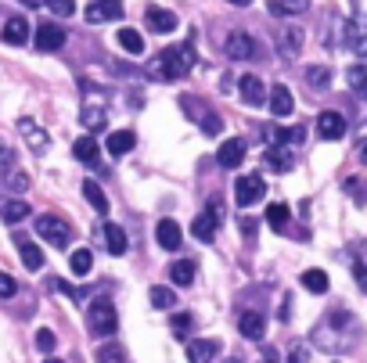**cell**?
I'll list each match as a JSON object with an SVG mask.
<instances>
[{
	"label": "cell",
	"instance_id": "1",
	"mask_svg": "<svg viewBox=\"0 0 367 363\" xmlns=\"http://www.w3.org/2000/svg\"><path fill=\"white\" fill-rule=\"evenodd\" d=\"M191 69H194V47H191V40H184L177 47H166L155 58H148L144 76L148 79H180Z\"/></svg>",
	"mask_w": 367,
	"mask_h": 363
},
{
	"label": "cell",
	"instance_id": "2",
	"mask_svg": "<svg viewBox=\"0 0 367 363\" xmlns=\"http://www.w3.org/2000/svg\"><path fill=\"white\" fill-rule=\"evenodd\" d=\"M224 223V198H209L205 202V209L194 216V223H191V234L198 238L202 245H209V241H216V227Z\"/></svg>",
	"mask_w": 367,
	"mask_h": 363
},
{
	"label": "cell",
	"instance_id": "3",
	"mask_svg": "<svg viewBox=\"0 0 367 363\" xmlns=\"http://www.w3.org/2000/svg\"><path fill=\"white\" fill-rule=\"evenodd\" d=\"M86 328H91V334H97V338H112L116 328H119L116 306L108 302V298H94L91 309H86Z\"/></svg>",
	"mask_w": 367,
	"mask_h": 363
},
{
	"label": "cell",
	"instance_id": "4",
	"mask_svg": "<svg viewBox=\"0 0 367 363\" xmlns=\"http://www.w3.org/2000/svg\"><path fill=\"white\" fill-rule=\"evenodd\" d=\"M36 234L47 245H54V248H69V241H72V227L65 223L61 216H36Z\"/></svg>",
	"mask_w": 367,
	"mask_h": 363
},
{
	"label": "cell",
	"instance_id": "5",
	"mask_svg": "<svg viewBox=\"0 0 367 363\" xmlns=\"http://www.w3.org/2000/svg\"><path fill=\"white\" fill-rule=\"evenodd\" d=\"M267 195V180L259 177V173H249V177H237V184H234V202L242 205V209H249V205H256L259 198Z\"/></svg>",
	"mask_w": 367,
	"mask_h": 363
},
{
	"label": "cell",
	"instance_id": "6",
	"mask_svg": "<svg viewBox=\"0 0 367 363\" xmlns=\"http://www.w3.org/2000/svg\"><path fill=\"white\" fill-rule=\"evenodd\" d=\"M227 58H231V61H252V58H259L256 36L245 33V29H234V33L227 36Z\"/></svg>",
	"mask_w": 367,
	"mask_h": 363
},
{
	"label": "cell",
	"instance_id": "7",
	"mask_svg": "<svg viewBox=\"0 0 367 363\" xmlns=\"http://www.w3.org/2000/svg\"><path fill=\"white\" fill-rule=\"evenodd\" d=\"M33 40H36L40 51H61L65 47V29L58 22H40L33 29Z\"/></svg>",
	"mask_w": 367,
	"mask_h": 363
},
{
	"label": "cell",
	"instance_id": "8",
	"mask_svg": "<svg viewBox=\"0 0 367 363\" xmlns=\"http://www.w3.org/2000/svg\"><path fill=\"white\" fill-rule=\"evenodd\" d=\"M237 97H242L249 108H259V104L267 101V83L259 76H242L237 79Z\"/></svg>",
	"mask_w": 367,
	"mask_h": 363
},
{
	"label": "cell",
	"instance_id": "9",
	"mask_svg": "<svg viewBox=\"0 0 367 363\" xmlns=\"http://www.w3.org/2000/svg\"><path fill=\"white\" fill-rule=\"evenodd\" d=\"M302 44H306V36H302V29H295V26L277 33V54L285 58V61H295L302 54Z\"/></svg>",
	"mask_w": 367,
	"mask_h": 363
},
{
	"label": "cell",
	"instance_id": "10",
	"mask_svg": "<svg viewBox=\"0 0 367 363\" xmlns=\"http://www.w3.org/2000/svg\"><path fill=\"white\" fill-rule=\"evenodd\" d=\"M249 155V144L242 137H231L227 144H220V152H216V162H220L224 169H234V166H242Z\"/></svg>",
	"mask_w": 367,
	"mask_h": 363
},
{
	"label": "cell",
	"instance_id": "11",
	"mask_svg": "<svg viewBox=\"0 0 367 363\" xmlns=\"http://www.w3.org/2000/svg\"><path fill=\"white\" fill-rule=\"evenodd\" d=\"M144 22H148V29H151V33H173V29H177V15H173L169 8L148 4V11H144Z\"/></svg>",
	"mask_w": 367,
	"mask_h": 363
},
{
	"label": "cell",
	"instance_id": "12",
	"mask_svg": "<svg viewBox=\"0 0 367 363\" xmlns=\"http://www.w3.org/2000/svg\"><path fill=\"white\" fill-rule=\"evenodd\" d=\"M83 15H86V22H94V26L97 22H112V18H123V4L119 0H94Z\"/></svg>",
	"mask_w": 367,
	"mask_h": 363
},
{
	"label": "cell",
	"instance_id": "13",
	"mask_svg": "<svg viewBox=\"0 0 367 363\" xmlns=\"http://www.w3.org/2000/svg\"><path fill=\"white\" fill-rule=\"evenodd\" d=\"M29 33H33V26H29L22 15H15V18H8V22H4V33H0V36H4V44L22 47V44L29 40Z\"/></svg>",
	"mask_w": 367,
	"mask_h": 363
},
{
	"label": "cell",
	"instance_id": "14",
	"mask_svg": "<svg viewBox=\"0 0 367 363\" xmlns=\"http://www.w3.org/2000/svg\"><path fill=\"white\" fill-rule=\"evenodd\" d=\"M237 328H242V334H245L249 341H259V338L267 334V316L256 313V309H245L242 320H237Z\"/></svg>",
	"mask_w": 367,
	"mask_h": 363
},
{
	"label": "cell",
	"instance_id": "15",
	"mask_svg": "<svg viewBox=\"0 0 367 363\" xmlns=\"http://www.w3.org/2000/svg\"><path fill=\"white\" fill-rule=\"evenodd\" d=\"M317 134H320L324 140H338V137L345 134V119H342L338 112H320V115H317Z\"/></svg>",
	"mask_w": 367,
	"mask_h": 363
},
{
	"label": "cell",
	"instance_id": "16",
	"mask_svg": "<svg viewBox=\"0 0 367 363\" xmlns=\"http://www.w3.org/2000/svg\"><path fill=\"white\" fill-rule=\"evenodd\" d=\"M292 108H295L292 90L285 87V83H274V87H270V112L285 119V115H292Z\"/></svg>",
	"mask_w": 367,
	"mask_h": 363
},
{
	"label": "cell",
	"instance_id": "17",
	"mask_svg": "<svg viewBox=\"0 0 367 363\" xmlns=\"http://www.w3.org/2000/svg\"><path fill=\"white\" fill-rule=\"evenodd\" d=\"M155 241H159L166 252H177V248H180V241H184V234H180L177 220H162V223L155 227Z\"/></svg>",
	"mask_w": 367,
	"mask_h": 363
},
{
	"label": "cell",
	"instance_id": "18",
	"mask_svg": "<svg viewBox=\"0 0 367 363\" xmlns=\"http://www.w3.org/2000/svg\"><path fill=\"white\" fill-rule=\"evenodd\" d=\"M134 144H137L134 130H116V134H108V140H104L108 155H126V152H134Z\"/></svg>",
	"mask_w": 367,
	"mask_h": 363
},
{
	"label": "cell",
	"instance_id": "19",
	"mask_svg": "<svg viewBox=\"0 0 367 363\" xmlns=\"http://www.w3.org/2000/svg\"><path fill=\"white\" fill-rule=\"evenodd\" d=\"M216 349H220V346H216L212 338H198V341H191V346H187V360L191 363H212Z\"/></svg>",
	"mask_w": 367,
	"mask_h": 363
},
{
	"label": "cell",
	"instance_id": "20",
	"mask_svg": "<svg viewBox=\"0 0 367 363\" xmlns=\"http://www.w3.org/2000/svg\"><path fill=\"white\" fill-rule=\"evenodd\" d=\"M270 15L285 18V15H306L310 11V0H267Z\"/></svg>",
	"mask_w": 367,
	"mask_h": 363
},
{
	"label": "cell",
	"instance_id": "21",
	"mask_svg": "<svg viewBox=\"0 0 367 363\" xmlns=\"http://www.w3.org/2000/svg\"><path fill=\"white\" fill-rule=\"evenodd\" d=\"M101 230H104V245H108V252H112V255H123V252L130 248V241H126V230H123V227H116V223H104Z\"/></svg>",
	"mask_w": 367,
	"mask_h": 363
},
{
	"label": "cell",
	"instance_id": "22",
	"mask_svg": "<svg viewBox=\"0 0 367 363\" xmlns=\"http://www.w3.org/2000/svg\"><path fill=\"white\" fill-rule=\"evenodd\" d=\"M72 155L79 159V162H86V166H94L97 162V155H101V147H97V140L86 134V137H79L76 144H72Z\"/></svg>",
	"mask_w": 367,
	"mask_h": 363
},
{
	"label": "cell",
	"instance_id": "23",
	"mask_svg": "<svg viewBox=\"0 0 367 363\" xmlns=\"http://www.w3.org/2000/svg\"><path fill=\"white\" fill-rule=\"evenodd\" d=\"M18 255H22V263H26V270H40V266H43V252H40V245L26 241L22 234H18Z\"/></svg>",
	"mask_w": 367,
	"mask_h": 363
},
{
	"label": "cell",
	"instance_id": "24",
	"mask_svg": "<svg viewBox=\"0 0 367 363\" xmlns=\"http://www.w3.org/2000/svg\"><path fill=\"white\" fill-rule=\"evenodd\" d=\"M83 198L91 202V209H94V212H101V216L108 212V198H104V191H101V184H97V180H83Z\"/></svg>",
	"mask_w": 367,
	"mask_h": 363
},
{
	"label": "cell",
	"instance_id": "25",
	"mask_svg": "<svg viewBox=\"0 0 367 363\" xmlns=\"http://www.w3.org/2000/svg\"><path fill=\"white\" fill-rule=\"evenodd\" d=\"M18 130L29 137V147H33L36 155H40V152H47V134L36 130V122H33V119H22V122H18Z\"/></svg>",
	"mask_w": 367,
	"mask_h": 363
},
{
	"label": "cell",
	"instance_id": "26",
	"mask_svg": "<svg viewBox=\"0 0 367 363\" xmlns=\"http://www.w3.org/2000/svg\"><path fill=\"white\" fill-rule=\"evenodd\" d=\"M169 277H173V284L187 288L194 281V259H177V263L169 266Z\"/></svg>",
	"mask_w": 367,
	"mask_h": 363
},
{
	"label": "cell",
	"instance_id": "27",
	"mask_svg": "<svg viewBox=\"0 0 367 363\" xmlns=\"http://www.w3.org/2000/svg\"><path fill=\"white\" fill-rule=\"evenodd\" d=\"M288 220H292V212H288V205H285V202H274V205L267 209V223H270L277 234H285Z\"/></svg>",
	"mask_w": 367,
	"mask_h": 363
},
{
	"label": "cell",
	"instance_id": "28",
	"mask_svg": "<svg viewBox=\"0 0 367 363\" xmlns=\"http://www.w3.org/2000/svg\"><path fill=\"white\" fill-rule=\"evenodd\" d=\"M302 288H306L310 295H324L328 291V273L324 270H306L302 273Z\"/></svg>",
	"mask_w": 367,
	"mask_h": 363
},
{
	"label": "cell",
	"instance_id": "29",
	"mask_svg": "<svg viewBox=\"0 0 367 363\" xmlns=\"http://www.w3.org/2000/svg\"><path fill=\"white\" fill-rule=\"evenodd\" d=\"M267 166L274 169V173H288V169H292V155L281 144H274L270 152H267Z\"/></svg>",
	"mask_w": 367,
	"mask_h": 363
},
{
	"label": "cell",
	"instance_id": "30",
	"mask_svg": "<svg viewBox=\"0 0 367 363\" xmlns=\"http://www.w3.org/2000/svg\"><path fill=\"white\" fill-rule=\"evenodd\" d=\"M119 47L126 54H144V36L137 29H119Z\"/></svg>",
	"mask_w": 367,
	"mask_h": 363
},
{
	"label": "cell",
	"instance_id": "31",
	"mask_svg": "<svg viewBox=\"0 0 367 363\" xmlns=\"http://www.w3.org/2000/svg\"><path fill=\"white\" fill-rule=\"evenodd\" d=\"M306 83H310V90H328L331 87V69H324V65L306 69Z\"/></svg>",
	"mask_w": 367,
	"mask_h": 363
},
{
	"label": "cell",
	"instance_id": "32",
	"mask_svg": "<svg viewBox=\"0 0 367 363\" xmlns=\"http://www.w3.org/2000/svg\"><path fill=\"white\" fill-rule=\"evenodd\" d=\"M83 126H86V130H91V134H97V130H104V108H101V104H91V108H83Z\"/></svg>",
	"mask_w": 367,
	"mask_h": 363
},
{
	"label": "cell",
	"instance_id": "33",
	"mask_svg": "<svg viewBox=\"0 0 367 363\" xmlns=\"http://www.w3.org/2000/svg\"><path fill=\"white\" fill-rule=\"evenodd\" d=\"M151 306H155V309H173V306H177V295H173V288H162V284L151 288Z\"/></svg>",
	"mask_w": 367,
	"mask_h": 363
},
{
	"label": "cell",
	"instance_id": "34",
	"mask_svg": "<svg viewBox=\"0 0 367 363\" xmlns=\"http://www.w3.org/2000/svg\"><path fill=\"white\" fill-rule=\"evenodd\" d=\"M69 263H72V273L86 277V273H91V270H94V255H91V252H86V248H76Z\"/></svg>",
	"mask_w": 367,
	"mask_h": 363
},
{
	"label": "cell",
	"instance_id": "35",
	"mask_svg": "<svg viewBox=\"0 0 367 363\" xmlns=\"http://www.w3.org/2000/svg\"><path fill=\"white\" fill-rule=\"evenodd\" d=\"M26 216H29V202H8L4 205V220L8 223H22Z\"/></svg>",
	"mask_w": 367,
	"mask_h": 363
},
{
	"label": "cell",
	"instance_id": "36",
	"mask_svg": "<svg viewBox=\"0 0 367 363\" xmlns=\"http://www.w3.org/2000/svg\"><path fill=\"white\" fill-rule=\"evenodd\" d=\"M97 363H126V349L123 346H101L97 349Z\"/></svg>",
	"mask_w": 367,
	"mask_h": 363
},
{
	"label": "cell",
	"instance_id": "37",
	"mask_svg": "<svg viewBox=\"0 0 367 363\" xmlns=\"http://www.w3.org/2000/svg\"><path fill=\"white\" fill-rule=\"evenodd\" d=\"M54 346H58V338H54V331H51V328H40V331H36V349L51 356V353H54Z\"/></svg>",
	"mask_w": 367,
	"mask_h": 363
},
{
	"label": "cell",
	"instance_id": "38",
	"mask_svg": "<svg viewBox=\"0 0 367 363\" xmlns=\"http://www.w3.org/2000/svg\"><path fill=\"white\" fill-rule=\"evenodd\" d=\"M169 324H173V334H177V338H187V334H191V313L169 316Z\"/></svg>",
	"mask_w": 367,
	"mask_h": 363
},
{
	"label": "cell",
	"instance_id": "39",
	"mask_svg": "<svg viewBox=\"0 0 367 363\" xmlns=\"http://www.w3.org/2000/svg\"><path fill=\"white\" fill-rule=\"evenodd\" d=\"M4 180H8V187L15 191V195H22V191H29V177H26V173H18V169H11V173H8Z\"/></svg>",
	"mask_w": 367,
	"mask_h": 363
},
{
	"label": "cell",
	"instance_id": "40",
	"mask_svg": "<svg viewBox=\"0 0 367 363\" xmlns=\"http://www.w3.org/2000/svg\"><path fill=\"white\" fill-rule=\"evenodd\" d=\"M47 8L58 18H69V15H76V0H47Z\"/></svg>",
	"mask_w": 367,
	"mask_h": 363
},
{
	"label": "cell",
	"instance_id": "41",
	"mask_svg": "<svg viewBox=\"0 0 367 363\" xmlns=\"http://www.w3.org/2000/svg\"><path fill=\"white\" fill-rule=\"evenodd\" d=\"M202 130H205L209 137H216V134L224 130V119H220V115H212V112H205V115H202Z\"/></svg>",
	"mask_w": 367,
	"mask_h": 363
},
{
	"label": "cell",
	"instance_id": "42",
	"mask_svg": "<svg viewBox=\"0 0 367 363\" xmlns=\"http://www.w3.org/2000/svg\"><path fill=\"white\" fill-rule=\"evenodd\" d=\"M15 291H18V281L11 273H0V298H15Z\"/></svg>",
	"mask_w": 367,
	"mask_h": 363
},
{
	"label": "cell",
	"instance_id": "43",
	"mask_svg": "<svg viewBox=\"0 0 367 363\" xmlns=\"http://www.w3.org/2000/svg\"><path fill=\"white\" fill-rule=\"evenodd\" d=\"M11 169H15V152H11V147H4V144H0V173H11Z\"/></svg>",
	"mask_w": 367,
	"mask_h": 363
},
{
	"label": "cell",
	"instance_id": "44",
	"mask_svg": "<svg viewBox=\"0 0 367 363\" xmlns=\"http://www.w3.org/2000/svg\"><path fill=\"white\" fill-rule=\"evenodd\" d=\"M353 277H357V284L367 291V263H353Z\"/></svg>",
	"mask_w": 367,
	"mask_h": 363
},
{
	"label": "cell",
	"instance_id": "45",
	"mask_svg": "<svg viewBox=\"0 0 367 363\" xmlns=\"http://www.w3.org/2000/svg\"><path fill=\"white\" fill-rule=\"evenodd\" d=\"M288 363H306V346H302V341H295V346H292V360Z\"/></svg>",
	"mask_w": 367,
	"mask_h": 363
},
{
	"label": "cell",
	"instance_id": "46",
	"mask_svg": "<svg viewBox=\"0 0 367 363\" xmlns=\"http://www.w3.org/2000/svg\"><path fill=\"white\" fill-rule=\"evenodd\" d=\"M237 227H242V234H245V238H252V234H256V223H252L249 216H242V220H237Z\"/></svg>",
	"mask_w": 367,
	"mask_h": 363
},
{
	"label": "cell",
	"instance_id": "47",
	"mask_svg": "<svg viewBox=\"0 0 367 363\" xmlns=\"http://www.w3.org/2000/svg\"><path fill=\"white\" fill-rule=\"evenodd\" d=\"M18 4H26V8H40V4H47V0H18Z\"/></svg>",
	"mask_w": 367,
	"mask_h": 363
},
{
	"label": "cell",
	"instance_id": "48",
	"mask_svg": "<svg viewBox=\"0 0 367 363\" xmlns=\"http://www.w3.org/2000/svg\"><path fill=\"white\" fill-rule=\"evenodd\" d=\"M360 162H367V137L360 140Z\"/></svg>",
	"mask_w": 367,
	"mask_h": 363
},
{
	"label": "cell",
	"instance_id": "49",
	"mask_svg": "<svg viewBox=\"0 0 367 363\" xmlns=\"http://www.w3.org/2000/svg\"><path fill=\"white\" fill-rule=\"evenodd\" d=\"M227 4H234V8H249L252 0H227Z\"/></svg>",
	"mask_w": 367,
	"mask_h": 363
},
{
	"label": "cell",
	"instance_id": "50",
	"mask_svg": "<svg viewBox=\"0 0 367 363\" xmlns=\"http://www.w3.org/2000/svg\"><path fill=\"white\" fill-rule=\"evenodd\" d=\"M357 90H360V94H364V97H367V79H364V83H360V87H357Z\"/></svg>",
	"mask_w": 367,
	"mask_h": 363
},
{
	"label": "cell",
	"instance_id": "51",
	"mask_svg": "<svg viewBox=\"0 0 367 363\" xmlns=\"http://www.w3.org/2000/svg\"><path fill=\"white\" fill-rule=\"evenodd\" d=\"M227 363H242V356H231V360H227Z\"/></svg>",
	"mask_w": 367,
	"mask_h": 363
},
{
	"label": "cell",
	"instance_id": "52",
	"mask_svg": "<svg viewBox=\"0 0 367 363\" xmlns=\"http://www.w3.org/2000/svg\"><path fill=\"white\" fill-rule=\"evenodd\" d=\"M47 363H61V360H54V356H51V360H47Z\"/></svg>",
	"mask_w": 367,
	"mask_h": 363
}]
</instances>
